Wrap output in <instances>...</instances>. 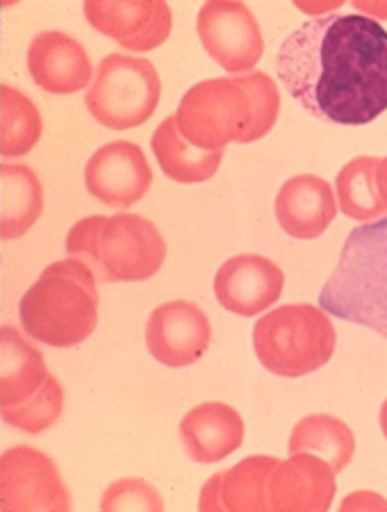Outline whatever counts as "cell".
<instances>
[{
    "label": "cell",
    "instance_id": "obj_17",
    "mask_svg": "<svg viewBox=\"0 0 387 512\" xmlns=\"http://www.w3.org/2000/svg\"><path fill=\"white\" fill-rule=\"evenodd\" d=\"M178 433L189 460L212 465L242 447L246 426L235 408L221 401H208L180 419Z\"/></svg>",
    "mask_w": 387,
    "mask_h": 512
},
{
    "label": "cell",
    "instance_id": "obj_13",
    "mask_svg": "<svg viewBox=\"0 0 387 512\" xmlns=\"http://www.w3.org/2000/svg\"><path fill=\"white\" fill-rule=\"evenodd\" d=\"M89 26L135 53L162 46L174 28L171 7L162 0L153 3H107L89 0L82 5Z\"/></svg>",
    "mask_w": 387,
    "mask_h": 512
},
{
    "label": "cell",
    "instance_id": "obj_12",
    "mask_svg": "<svg viewBox=\"0 0 387 512\" xmlns=\"http://www.w3.org/2000/svg\"><path fill=\"white\" fill-rule=\"evenodd\" d=\"M212 287L221 308L240 317H255L281 299L285 274L265 255L244 253L221 264Z\"/></svg>",
    "mask_w": 387,
    "mask_h": 512
},
{
    "label": "cell",
    "instance_id": "obj_2",
    "mask_svg": "<svg viewBox=\"0 0 387 512\" xmlns=\"http://www.w3.org/2000/svg\"><path fill=\"white\" fill-rule=\"evenodd\" d=\"M281 114L276 80L262 71L196 82L180 98L176 121L183 135L205 151L253 144L269 135Z\"/></svg>",
    "mask_w": 387,
    "mask_h": 512
},
{
    "label": "cell",
    "instance_id": "obj_6",
    "mask_svg": "<svg viewBox=\"0 0 387 512\" xmlns=\"http://www.w3.org/2000/svg\"><path fill=\"white\" fill-rule=\"evenodd\" d=\"M337 333L324 308L287 303L262 315L253 326V349L260 365L283 378H301L333 358Z\"/></svg>",
    "mask_w": 387,
    "mask_h": 512
},
{
    "label": "cell",
    "instance_id": "obj_23",
    "mask_svg": "<svg viewBox=\"0 0 387 512\" xmlns=\"http://www.w3.org/2000/svg\"><path fill=\"white\" fill-rule=\"evenodd\" d=\"M381 160L374 155H360L342 167L335 178L337 205L353 221H372L383 219L387 214V205L381 201L376 185V171Z\"/></svg>",
    "mask_w": 387,
    "mask_h": 512
},
{
    "label": "cell",
    "instance_id": "obj_27",
    "mask_svg": "<svg viewBox=\"0 0 387 512\" xmlns=\"http://www.w3.org/2000/svg\"><path fill=\"white\" fill-rule=\"evenodd\" d=\"M376 185H378V194H381V201L387 205V158H383L381 164H378Z\"/></svg>",
    "mask_w": 387,
    "mask_h": 512
},
{
    "label": "cell",
    "instance_id": "obj_19",
    "mask_svg": "<svg viewBox=\"0 0 387 512\" xmlns=\"http://www.w3.org/2000/svg\"><path fill=\"white\" fill-rule=\"evenodd\" d=\"M151 148L164 176L180 185L205 183L219 171L221 160H224V151H205L189 142L178 128L176 114L155 128Z\"/></svg>",
    "mask_w": 387,
    "mask_h": 512
},
{
    "label": "cell",
    "instance_id": "obj_25",
    "mask_svg": "<svg viewBox=\"0 0 387 512\" xmlns=\"http://www.w3.org/2000/svg\"><path fill=\"white\" fill-rule=\"evenodd\" d=\"M64 412V387L60 381L51 374L44 387L32 396V399L23 401L21 406L3 408V421L7 426L19 428L26 433H44L51 428Z\"/></svg>",
    "mask_w": 387,
    "mask_h": 512
},
{
    "label": "cell",
    "instance_id": "obj_11",
    "mask_svg": "<svg viewBox=\"0 0 387 512\" xmlns=\"http://www.w3.org/2000/svg\"><path fill=\"white\" fill-rule=\"evenodd\" d=\"M153 185V171L142 146L110 142L98 148L85 167V187L107 208L128 210L142 201Z\"/></svg>",
    "mask_w": 387,
    "mask_h": 512
},
{
    "label": "cell",
    "instance_id": "obj_8",
    "mask_svg": "<svg viewBox=\"0 0 387 512\" xmlns=\"http://www.w3.org/2000/svg\"><path fill=\"white\" fill-rule=\"evenodd\" d=\"M3 512H69L71 494L51 456L35 447H12L0 458Z\"/></svg>",
    "mask_w": 387,
    "mask_h": 512
},
{
    "label": "cell",
    "instance_id": "obj_24",
    "mask_svg": "<svg viewBox=\"0 0 387 512\" xmlns=\"http://www.w3.org/2000/svg\"><path fill=\"white\" fill-rule=\"evenodd\" d=\"M3 101V158H21L37 146L44 123L32 98L12 85L0 87Z\"/></svg>",
    "mask_w": 387,
    "mask_h": 512
},
{
    "label": "cell",
    "instance_id": "obj_28",
    "mask_svg": "<svg viewBox=\"0 0 387 512\" xmlns=\"http://www.w3.org/2000/svg\"><path fill=\"white\" fill-rule=\"evenodd\" d=\"M378 424H381V431H383L385 440H387V399L383 401L381 412H378Z\"/></svg>",
    "mask_w": 387,
    "mask_h": 512
},
{
    "label": "cell",
    "instance_id": "obj_18",
    "mask_svg": "<svg viewBox=\"0 0 387 512\" xmlns=\"http://www.w3.org/2000/svg\"><path fill=\"white\" fill-rule=\"evenodd\" d=\"M278 465L271 456H249L226 472L214 474L201 490L199 510L269 512V478Z\"/></svg>",
    "mask_w": 387,
    "mask_h": 512
},
{
    "label": "cell",
    "instance_id": "obj_20",
    "mask_svg": "<svg viewBox=\"0 0 387 512\" xmlns=\"http://www.w3.org/2000/svg\"><path fill=\"white\" fill-rule=\"evenodd\" d=\"M0 355H3V376H0V403L3 408L21 406L35 396L48 381L44 355L12 326L0 328Z\"/></svg>",
    "mask_w": 387,
    "mask_h": 512
},
{
    "label": "cell",
    "instance_id": "obj_16",
    "mask_svg": "<svg viewBox=\"0 0 387 512\" xmlns=\"http://www.w3.org/2000/svg\"><path fill=\"white\" fill-rule=\"evenodd\" d=\"M276 219L294 239H317L333 224L337 214L335 192L328 180L315 173H301L281 185L276 194Z\"/></svg>",
    "mask_w": 387,
    "mask_h": 512
},
{
    "label": "cell",
    "instance_id": "obj_10",
    "mask_svg": "<svg viewBox=\"0 0 387 512\" xmlns=\"http://www.w3.org/2000/svg\"><path fill=\"white\" fill-rule=\"evenodd\" d=\"M212 342L210 319L192 301L158 305L146 321L148 353L164 367L183 369L199 362Z\"/></svg>",
    "mask_w": 387,
    "mask_h": 512
},
{
    "label": "cell",
    "instance_id": "obj_21",
    "mask_svg": "<svg viewBox=\"0 0 387 512\" xmlns=\"http://www.w3.org/2000/svg\"><path fill=\"white\" fill-rule=\"evenodd\" d=\"M287 451L290 456L312 453L326 460L335 474H340L356 453V435L342 419L333 415H308L292 428Z\"/></svg>",
    "mask_w": 387,
    "mask_h": 512
},
{
    "label": "cell",
    "instance_id": "obj_1",
    "mask_svg": "<svg viewBox=\"0 0 387 512\" xmlns=\"http://www.w3.org/2000/svg\"><path fill=\"white\" fill-rule=\"evenodd\" d=\"M285 92L337 126H365L387 110V30L365 14L315 16L276 55Z\"/></svg>",
    "mask_w": 387,
    "mask_h": 512
},
{
    "label": "cell",
    "instance_id": "obj_14",
    "mask_svg": "<svg viewBox=\"0 0 387 512\" xmlns=\"http://www.w3.org/2000/svg\"><path fill=\"white\" fill-rule=\"evenodd\" d=\"M335 472L312 453H294L278 462L269 478V508L274 512H326L335 499Z\"/></svg>",
    "mask_w": 387,
    "mask_h": 512
},
{
    "label": "cell",
    "instance_id": "obj_22",
    "mask_svg": "<svg viewBox=\"0 0 387 512\" xmlns=\"http://www.w3.org/2000/svg\"><path fill=\"white\" fill-rule=\"evenodd\" d=\"M3 239H19L44 210V189L37 173L23 164H3Z\"/></svg>",
    "mask_w": 387,
    "mask_h": 512
},
{
    "label": "cell",
    "instance_id": "obj_4",
    "mask_svg": "<svg viewBox=\"0 0 387 512\" xmlns=\"http://www.w3.org/2000/svg\"><path fill=\"white\" fill-rule=\"evenodd\" d=\"M319 308L387 340V217L353 228L321 287Z\"/></svg>",
    "mask_w": 387,
    "mask_h": 512
},
{
    "label": "cell",
    "instance_id": "obj_7",
    "mask_svg": "<svg viewBox=\"0 0 387 512\" xmlns=\"http://www.w3.org/2000/svg\"><path fill=\"white\" fill-rule=\"evenodd\" d=\"M160 76L144 57L105 55L85 94V105L101 126L130 130L146 123L158 110Z\"/></svg>",
    "mask_w": 387,
    "mask_h": 512
},
{
    "label": "cell",
    "instance_id": "obj_3",
    "mask_svg": "<svg viewBox=\"0 0 387 512\" xmlns=\"http://www.w3.org/2000/svg\"><path fill=\"white\" fill-rule=\"evenodd\" d=\"M21 326L32 340L71 349L85 342L98 324L94 271L78 258L48 264L19 301Z\"/></svg>",
    "mask_w": 387,
    "mask_h": 512
},
{
    "label": "cell",
    "instance_id": "obj_5",
    "mask_svg": "<svg viewBox=\"0 0 387 512\" xmlns=\"http://www.w3.org/2000/svg\"><path fill=\"white\" fill-rule=\"evenodd\" d=\"M67 253L85 262L101 283H142L162 269L167 242L142 214H94L69 230Z\"/></svg>",
    "mask_w": 387,
    "mask_h": 512
},
{
    "label": "cell",
    "instance_id": "obj_9",
    "mask_svg": "<svg viewBox=\"0 0 387 512\" xmlns=\"http://www.w3.org/2000/svg\"><path fill=\"white\" fill-rule=\"evenodd\" d=\"M203 51L228 73H246L265 53V37L253 12L235 0H212L196 16Z\"/></svg>",
    "mask_w": 387,
    "mask_h": 512
},
{
    "label": "cell",
    "instance_id": "obj_26",
    "mask_svg": "<svg viewBox=\"0 0 387 512\" xmlns=\"http://www.w3.org/2000/svg\"><path fill=\"white\" fill-rule=\"evenodd\" d=\"M103 512H162L164 501L155 487L144 478H121L103 492Z\"/></svg>",
    "mask_w": 387,
    "mask_h": 512
},
{
    "label": "cell",
    "instance_id": "obj_15",
    "mask_svg": "<svg viewBox=\"0 0 387 512\" xmlns=\"http://www.w3.org/2000/svg\"><path fill=\"white\" fill-rule=\"evenodd\" d=\"M28 71L46 94L71 96L94 80L92 60L76 37L46 30L30 41Z\"/></svg>",
    "mask_w": 387,
    "mask_h": 512
}]
</instances>
